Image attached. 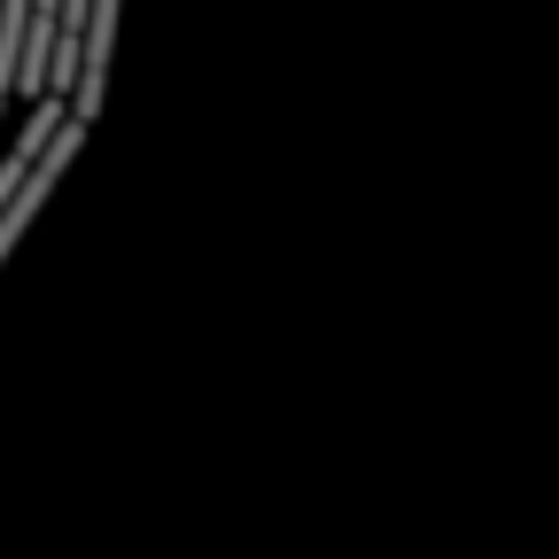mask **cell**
Wrapping results in <instances>:
<instances>
[{
    "label": "cell",
    "instance_id": "7a4b0ae2",
    "mask_svg": "<svg viewBox=\"0 0 559 559\" xmlns=\"http://www.w3.org/2000/svg\"><path fill=\"white\" fill-rule=\"evenodd\" d=\"M117 16H124V0H94V9H86V32H79V79H70V94H62L70 124H94V117H102L109 55H117Z\"/></svg>",
    "mask_w": 559,
    "mask_h": 559
},
{
    "label": "cell",
    "instance_id": "3957f363",
    "mask_svg": "<svg viewBox=\"0 0 559 559\" xmlns=\"http://www.w3.org/2000/svg\"><path fill=\"white\" fill-rule=\"evenodd\" d=\"M62 117H70V109H62L55 94H39V102L24 109V132L9 140V156H0V202H9V194L24 187V171L39 164V148H47V140H55V124H62Z\"/></svg>",
    "mask_w": 559,
    "mask_h": 559
},
{
    "label": "cell",
    "instance_id": "6da1fadb",
    "mask_svg": "<svg viewBox=\"0 0 559 559\" xmlns=\"http://www.w3.org/2000/svg\"><path fill=\"white\" fill-rule=\"evenodd\" d=\"M79 148H86V124H70V117H62V124H55V140L39 148V164L24 171V187H16L9 202H0V264H9V249L24 241V226L39 218V202L55 194V179L70 171V156H79Z\"/></svg>",
    "mask_w": 559,
    "mask_h": 559
}]
</instances>
